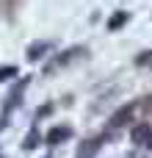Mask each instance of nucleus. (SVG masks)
I'll return each instance as SVG.
<instances>
[{
    "mask_svg": "<svg viewBox=\"0 0 152 158\" xmlns=\"http://www.w3.org/2000/svg\"><path fill=\"white\" fill-rule=\"evenodd\" d=\"M100 144H102V139H89V142H83V144H80V153H78V156H80V158H89L91 153H97V147H100Z\"/></svg>",
    "mask_w": 152,
    "mask_h": 158,
    "instance_id": "obj_3",
    "label": "nucleus"
},
{
    "mask_svg": "<svg viewBox=\"0 0 152 158\" xmlns=\"http://www.w3.org/2000/svg\"><path fill=\"white\" fill-rule=\"evenodd\" d=\"M14 75H17V67H0V81L14 78Z\"/></svg>",
    "mask_w": 152,
    "mask_h": 158,
    "instance_id": "obj_5",
    "label": "nucleus"
},
{
    "mask_svg": "<svg viewBox=\"0 0 152 158\" xmlns=\"http://www.w3.org/2000/svg\"><path fill=\"white\" fill-rule=\"evenodd\" d=\"M147 136H150V128H147V125H138V128L133 131V142H144Z\"/></svg>",
    "mask_w": 152,
    "mask_h": 158,
    "instance_id": "obj_4",
    "label": "nucleus"
},
{
    "mask_svg": "<svg viewBox=\"0 0 152 158\" xmlns=\"http://www.w3.org/2000/svg\"><path fill=\"white\" fill-rule=\"evenodd\" d=\"M133 114H136V103H127V106H122L114 117H111V122H108V128H122V125H127L130 119H133Z\"/></svg>",
    "mask_w": 152,
    "mask_h": 158,
    "instance_id": "obj_1",
    "label": "nucleus"
},
{
    "mask_svg": "<svg viewBox=\"0 0 152 158\" xmlns=\"http://www.w3.org/2000/svg\"><path fill=\"white\" fill-rule=\"evenodd\" d=\"M69 136H72V128L58 125V128H53V131L47 133V144H61V142H66Z\"/></svg>",
    "mask_w": 152,
    "mask_h": 158,
    "instance_id": "obj_2",
    "label": "nucleus"
}]
</instances>
